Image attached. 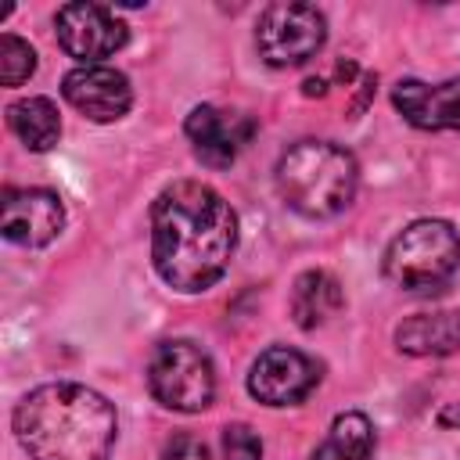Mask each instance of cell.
Returning <instances> with one entry per match:
<instances>
[{"label": "cell", "instance_id": "cell-1", "mask_svg": "<svg viewBox=\"0 0 460 460\" xmlns=\"http://www.w3.org/2000/svg\"><path fill=\"white\" fill-rule=\"evenodd\" d=\"M234 248L237 216L216 187L201 180H176L155 198L151 262L172 291H208L226 273Z\"/></svg>", "mask_w": 460, "mask_h": 460}, {"label": "cell", "instance_id": "cell-2", "mask_svg": "<svg viewBox=\"0 0 460 460\" xmlns=\"http://www.w3.org/2000/svg\"><path fill=\"white\" fill-rule=\"evenodd\" d=\"M11 428L29 460H108L119 417L101 392L75 381H50L22 395Z\"/></svg>", "mask_w": 460, "mask_h": 460}, {"label": "cell", "instance_id": "cell-3", "mask_svg": "<svg viewBox=\"0 0 460 460\" xmlns=\"http://www.w3.org/2000/svg\"><path fill=\"white\" fill-rule=\"evenodd\" d=\"M356 158L331 140H298L277 162V190L305 219H331L356 198Z\"/></svg>", "mask_w": 460, "mask_h": 460}, {"label": "cell", "instance_id": "cell-4", "mask_svg": "<svg viewBox=\"0 0 460 460\" xmlns=\"http://www.w3.org/2000/svg\"><path fill=\"white\" fill-rule=\"evenodd\" d=\"M460 270V237L446 219H417L385 252V277L402 291H438Z\"/></svg>", "mask_w": 460, "mask_h": 460}, {"label": "cell", "instance_id": "cell-5", "mask_svg": "<svg viewBox=\"0 0 460 460\" xmlns=\"http://www.w3.org/2000/svg\"><path fill=\"white\" fill-rule=\"evenodd\" d=\"M147 388L151 395L176 413H198L216 395V370L201 345L187 338L162 341L147 363Z\"/></svg>", "mask_w": 460, "mask_h": 460}, {"label": "cell", "instance_id": "cell-6", "mask_svg": "<svg viewBox=\"0 0 460 460\" xmlns=\"http://www.w3.org/2000/svg\"><path fill=\"white\" fill-rule=\"evenodd\" d=\"M327 40V22L313 4H270L259 14L255 47L266 65L291 68L320 54Z\"/></svg>", "mask_w": 460, "mask_h": 460}, {"label": "cell", "instance_id": "cell-7", "mask_svg": "<svg viewBox=\"0 0 460 460\" xmlns=\"http://www.w3.org/2000/svg\"><path fill=\"white\" fill-rule=\"evenodd\" d=\"M54 29H58V43L68 58L83 61V65H101V58H111L115 50L126 47V22L115 18V11H108L104 4H65L54 14Z\"/></svg>", "mask_w": 460, "mask_h": 460}, {"label": "cell", "instance_id": "cell-8", "mask_svg": "<svg viewBox=\"0 0 460 460\" xmlns=\"http://www.w3.org/2000/svg\"><path fill=\"white\" fill-rule=\"evenodd\" d=\"M320 385V367L288 345H270L248 370V392L262 406H295Z\"/></svg>", "mask_w": 460, "mask_h": 460}, {"label": "cell", "instance_id": "cell-9", "mask_svg": "<svg viewBox=\"0 0 460 460\" xmlns=\"http://www.w3.org/2000/svg\"><path fill=\"white\" fill-rule=\"evenodd\" d=\"M187 129V140L194 147V155L212 165V169H226L237 162V155L248 147L252 133H255V122L244 115V111H230V108H212V104H201L187 115L183 122Z\"/></svg>", "mask_w": 460, "mask_h": 460}, {"label": "cell", "instance_id": "cell-10", "mask_svg": "<svg viewBox=\"0 0 460 460\" xmlns=\"http://www.w3.org/2000/svg\"><path fill=\"white\" fill-rule=\"evenodd\" d=\"M65 226V205L54 190L43 187H11L4 194V219L0 230L11 244L22 248H43L50 244Z\"/></svg>", "mask_w": 460, "mask_h": 460}, {"label": "cell", "instance_id": "cell-11", "mask_svg": "<svg viewBox=\"0 0 460 460\" xmlns=\"http://www.w3.org/2000/svg\"><path fill=\"white\" fill-rule=\"evenodd\" d=\"M65 101L93 122H115L129 111L133 90L129 79L111 65H79L61 79Z\"/></svg>", "mask_w": 460, "mask_h": 460}, {"label": "cell", "instance_id": "cell-12", "mask_svg": "<svg viewBox=\"0 0 460 460\" xmlns=\"http://www.w3.org/2000/svg\"><path fill=\"white\" fill-rule=\"evenodd\" d=\"M392 104L417 129H456L460 133V75L446 83L402 79L392 90Z\"/></svg>", "mask_w": 460, "mask_h": 460}, {"label": "cell", "instance_id": "cell-13", "mask_svg": "<svg viewBox=\"0 0 460 460\" xmlns=\"http://www.w3.org/2000/svg\"><path fill=\"white\" fill-rule=\"evenodd\" d=\"M395 345L406 356H449L460 352V309L417 313L395 327Z\"/></svg>", "mask_w": 460, "mask_h": 460}, {"label": "cell", "instance_id": "cell-14", "mask_svg": "<svg viewBox=\"0 0 460 460\" xmlns=\"http://www.w3.org/2000/svg\"><path fill=\"white\" fill-rule=\"evenodd\" d=\"M345 305L341 284L327 270H305L291 288V320L302 331H316Z\"/></svg>", "mask_w": 460, "mask_h": 460}, {"label": "cell", "instance_id": "cell-15", "mask_svg": "<svg viewBox=\"0 0 460 460\" xmlns=\"http://www.w3.org/2000/svg\"><path fill=\"white\" fill-rule=\"evenodd\" d=\"M7 126L11 133L29 147V151H50L61 137V115L50 97H25L7 108Z\"/></svg>", "mask_w": 460, "mask_h": 460}, {"label": "cell", "instance_id": "cell-16", "mask_svg": "<svg viewBox=\"0 0 460 460\" xmlns=\"http://www.w3.org/2000/svg\"><path fill=\"white\" fill-rule=\"evenodd\" d=\"M374 453V428L367 413H338L327 438L313 449L309 460H370Z\"/></svg>", "mask_w": 460, "mask_h": 460}, {"label": "cell", "instance_id": "cell-17", "mask_svg": "<svg viewBox=\"0 0 460 460\" xmlns=\"http://www.w3.org/2000/svg\"><path fill=\"white\" fill-rule=\"evenodd\" d=\"M36 72V50L18 40L14 32L0 36V83L4 86H22Z\"/></svg>", "mask_w": 460, "mask_h": 460}, {"label": "cell", "instance_id": "cell-18", "mask_svg": "<svg viewBox=\"0 0 460 460\" xmlns=\"http://www.w3.org/2000/svg\"><path fill=\"white\" fill-rule=\"evenodd\" d=\"M223 453H226V460H262V438L248 424H226Z\"/></svg>", "mask_w": 460, "mask_h": 460}, {"label": "cell", "instance_id": "cell-19", "mask_svg": "<svg viewBox=\"0 0 460 460\" xmlns=\"http://www.w3.org/2000/svg\"><path fill=\"white\" fill-rule=\"evenodd\" d=\"M162 460H212V456H208V446L198 435H176L162 449Z\"/></svg>", "mask_w": 460, "mask_h": 460}, {"label": "cell", "instance_id": "cell-20", "mask_svg": "<svg viewBox=\"0 0 460 460\" xmlns=\"http://www.w3.org/2000/svg\"><path fill=\"white\" fill-rule=\"evenodd\" d=\"M438 424H442V428H460V402H449V406H442V413H438Z\"/></svg>", "mask_w": 460, "mask_h": 460}, {"label": "cell", "instance_id": "cell-21", "mask_svg": "<svg viewBox=\"0 0 460 460\" xmlns=\"http://www.w3.org/2000/svg\"><path fill=\"white\" fill-rule=\"evenodd\" d=\"M302 93H305V97H323V93H327V79L309 75V79L302 83Z\"/></svg>", "mask_w": 460, "mask_h": 460}, {"label": "cell", "instance_id": "cell-22", "mask_svg": "<svg viewBox=\"0 0 460 460\" xmlns=\"http://www.w3.org/2000/svg\"><path fill=\"white\" fill-rule=\"evenodd\" d=\"M352 79H356V65H352V61H341V65H338V83L349 86Z\"/></svg>", "mask_w": 460, "mask_h": 460}]
</instances>
